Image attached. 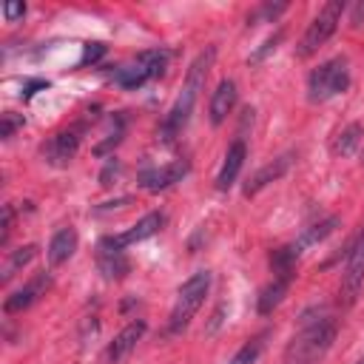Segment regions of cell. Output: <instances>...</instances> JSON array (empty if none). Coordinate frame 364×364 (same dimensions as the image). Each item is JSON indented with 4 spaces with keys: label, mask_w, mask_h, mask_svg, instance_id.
Instances as JSON below:
<instances>
[{
    "label": "cell",
    "mask_w": 364,
    "mask_h": 364,
    "mask_svg": "<svg viewBox=\"0 0 364 364\" xmlns=\"http://www.w3.org/2000/svg\"><path fill=\"white\" fill-rule=\"evenodd\" d=\"M213 60H216V48H213V46H208L205 51H199V54L191 60L188 74H185V82H182V91H179V97L173 100V105L168 108V114H165V119H162V125H159V139H162V142H173V139L182 134V128L188 125L191 111H193V105H196L199 91L205 88V80H208V71H210Z\"/></svg>",
    "instance_id": "6da1fadb"
},
{
    "label": "cell",
    "mask_w": 364,
    "mask_h": 364,
    "mask_svg": "<svg viewBox=\"0 0 364 364\" xmlns=\"http://www.w3.org/2000/svg\"><path fill=\"white\" fill-rule=\"evenodd\" d=\"M338 324L336 318L318 313L316 318H301L299 333L287 341L284 353H282V364H316L336 341Z\"/></svg>",
    "instance_id": "7a4b0ae2"
},
{
    "label": "cell",
    "mask_w": 364,
    "mask_h": 364,
    "mask_svg": "<svg viewBox=\"0 0 364 364\" xmlns=\"http://www.w3.org/2000/svg\"><path fill=\"white\" fill-rule=\"evenodd\" d=\"M208 290H210V270H196L193 276H188L182 282L176 301L171 307V316H168V333H182L191 324L196 310L205 304Z\"/></svg>",
    "instance_id": "3957f363"
},
{
    "label": "cell",
    "mask_w": 364,
    "mask_h": 364,
    "mask_svg": "<svg viewBox=\"0 0 364 364\" xmlns=\"http://www.w3.org/2000/svg\"><path fill=\"white\" fill-rule=\"evenodd\" d=\"M347 85H350V63H347V57H333L310 71L307 97H310V102H327L330 97L347 91Z\"/></svg>",
    "instance_id": "277c9868"
},
{
    "label": "cell",
    "mask_w": 364,
    "mask_h": 364,
    "mask_svg": "<svg viewBox=\"0 0 364 364\" xmlns=\"http://www.w3.org/2000/svg\"><path fill=\"white\" fill-rule=\"evenodd\" d=\"M168 51L165 48H154V51H142L136 54L128 65H119L114 71V82L125 91H134V88H142L145 82L156 80L165 74V65H168Z\"/></svg>",
    "instance_id": "5b68a950"
},
{
    "label": "cell",
    "mask_w": 364,
    "mask_h": 364,
    "mask_svg": "<svg viewBox=\"0 0 364 364\" xmlns=\"http://www.w3.org/2000/svg\"><path fill=\"white\" fill-rule=\"evenodd\" d=\"M341 11H344V3H341V0H330V3L321 6V11L310 20L307 31L301 34V40H299V46H296V57H299V60L313 57V54L336 34L338 20H341Z\"/></svg>",
    "instance_id": "8992f818"
},
{
    "label": "cell",
    "mask_w": 364,
    "mask_h": 364,
    "mask_svg": "<svg viewBox=\"0 0 364 364\" xmlns=\"http://www.w3.org/2000/svg\"><path fill=\"white\" fill-rule=\"evenodd\" d=\"M361 284H364V228L350 242L347 256H344V270H341V299H344V304L355 301Z\"/></svg>",
    "instance_id": "52a82bcc"
},
{
    "label": "cell",
    "mask_w": 364,
    "mask_h": 364,
    "mask_svg": "<svg viewBox=\"0 0 364 364\" xmlns=\"http://www.w3.org/2000/svg\"><path fill=\"white\" fill-rule=\"evenodd\" d=\"M188 171H191V165L185 162V159H173V162H168V165H156V168H145L142 173H139V188H145V191H151V193H156V191H165V188H171V185H176V182H182L185 176H188Z\"/></svg>",
    "instance_id": "ba28073f"
},
{
    "label": "cell",
    "mask_w": 364,
    "mask_h": 364,
    "mask_svg": "<svg viewBox=\"0 0 364 364\" xmlns=\"http://www.w3.org/2000/svg\"><path fill=\"white\" fill-rule=\"evenodd\" d=\"M162 225H165V213H159V210H154V213H145L136 225H131L128 230H122V233H114V236H102V242H108L111 247H128V245H136V242H145V239H151V236H156L159 230H162Z\"/></svg>",
    "instance_id": "9c48e42d"
},
{
    "label": "cell",
    "mask_w": 364,
    "mask_h": 364,
    "mask_svg": "<svg viewBox=\"0 0 364 364\" xmlns=\"http://www.w3.org/2000/svg\"><path fill=\"white\" fill-rule=\"evenodd\" d=\"M290 165H293V151L279 154L276 159L264 162L256 173H250V176H247V182H245L242 193H245V196H256L262 188H267V185H270V182H276V179H282V176L290 171Z\"/></svg>",
    "instance_id": "30bf717a"
},
{
    "label": "cell",
    "mask_w": 364,
    "mask_h": 364,
    "mask_svg": "<svg viewBox=\"0 0 364 364\" xmlns=\"http://www.w3.org/2000/svg\"><path fill=\"white\" fill-rule=\"evenodd\" d=\"M48 287H51V276H48V273L34 276L28 284H23V287H20V290H14L11 296H6V301H3V313L14 316V313L28 310L40 296H46V290H48Z\"/></svg>",
    "instance_id": "8fae6325"
},
{
    "label": "cell",
    "mask_w": 364,
    "mask_h": 364,
    "mask_svg": "<svg viewBox=\"0 0 364 364\" xmlns=\"http://www.w3.org/2000/svg\"><path fill=\"white\" fill-rule=\"evenodd\" d=\"M80 151V134L77 131H60L43 145V156L54 168H65Z\"/></svg>",
    "instance_id": "7c38bea8"
},
{
    "label": "cell",
    "mask_w": 364,
    "mask_h": 364,
    "mask_svg": "<svg viewBox=\"0 0 364 364\" xmlns=\"http://www.w3.org/2000/svg\"><path fill=\"white\" fill-rule=\"evenodd\" d=\"M142 336H145V321H142V318L128 321V324L111 338V344H108V353H105L108 364H119L122 358H128L131 350L136 347V341H139Z\"/></svg>",
    "instance_id": "4fadbf2b"
},
{
    "label": "cell",
    "mask_w": 364,
    "mask_h": 364,
    "mask_svg": "<svg viewBox=\"0 0 364 364\" xmlns=\"http://www.w3.org/2000/svg\"><path fill=\"white\" fill-rule=\"evenodd\" d=\"M97 267H100V273L108 282H117V279H122L131 270V262H128L122 247H111L108 242L100 239L97 242Z\"/></svg>",
    "instance_id": "5bb4252c"
},
{
    "label": "cell",
    "mask_w": 364,
    "mask_h": 364,
    "mask_svg": "<svg viewBox=\"0 0 364 364\" xmlns=\"http://www.w3.org/2000/svg\"><path fill=\"white\" fill-rule=\"evenodd\" d=\"M245 156H247L245 139H233L230 148H228V154H225V159H222L219 176H216V188H219V191H228V188L236 182V176H239V171H242V165H245Z\"/></svg>",
    "instance_id": "9a60e30c"
},
{
    "label": "cell",
    "mask_w": 364,
    "mask_h": 364,
    "mask_svg": "<svg viewBox=\"0 0 364 364\" xmlns=\"http://www.w3.org/2000/svg\"><path fill=\"white\" fill-rule=\"evenodd\" d=\"M236 94L239 91H236V82L233 80H222L216 85V91L210 94V105H208V114H210V122L213 125H222L228 119V114L236 105Z\"/></svg>",
    "instance_id": "2e32d148"
},
{
    "label": "cell",
    "mask_w": 364,
    "mask_h": 364,
    "mask_svg": "<svg viewBox=\"0 0 364 364\" xmlns=\"http://www.w3.org/2000/svg\"><path fill=\"white\" fill-rule=\"evenodd\" d=\"M74 250H77V230H74L71 225H68V228H60V230L51 236L48 247H46L48 264H51V267L65 264V262L74 256Z\"/></svg>",
    "instance_id": "e0dca14e"
},
{
    "label": "cell",
    "mask_w": 364,
    "mask_h": 364,
    "mask_svg": "<svg viewBox=\"0 0 364 364\" xmlns=\"http://www.w3.org/2000/svg\"><path fill=\"white\" fill-rule=\"evenodd\" d=\"M290 282H293V276H273V282H267V284L259 290V299H256L259 316H270V313L284 301V296H287V290H290Z\"/></svg>",
    "instance_id": "ac0fdd59"
},
{
    "label": "cell",
    "mask_w": 364,
    "mask_h": 364,
    "mask_svg": "<svg viewBox=\"0 0 364 364\" xmlns=\"http://www.w3.org/2000/svg\"><path fill=\"white\" fill-rule=\"evenodd\" d=\"M361 136H364V125H361V122H350L347 128H341V131L336 134V139L330 142L333 156H350V154L361 145Z\"/></svg>",
    "instance_id": "d6986e66"
},
{
    "label": "cell",
    "mask_w": 364,
    "mask_h": 364,
    "mask_svg": "<svg viewBox=\"0 0 364 364\" xmlns=\"http://www.w3.org/2000/svg\"><path fill=\"white\" fill-rule=\"evenodd\" d=\"M336 228H338V216H327V219H321V222H316V225L304 228V233H301L293 245H296V250H299V253H304V247H313V245L324 242Z\"/></svg>",
    "instance_id": "ffe728a7"
},
{
    "label": "cell",
    "mask_w": 364,
    "mask_h": 364,
    "mask_svg": "<svg viewBox=\"0 0 364 364\" xmlns=\"http://www.w3.org/2000/svg\"><path fill=\"white\" fill-rule=\"evenodd\" d=\"M34 256H37V245H23V247L11 250V253H9V259H6V264H3V276H0V282L6 284V282H9L20 267H26Z\"/></svg>",
    "instance_id": "44dd1931"
},
{
    "label": "cell",
    "mask_w": 364,
    "mask_h": 364,
    "mask_svg": "<svg viewBox=\"0 0 364 364\" xmlns=\"http://www.w3.org/2000/svg\"><path fill=\"white\" fill-rule=\"evenodd\" d=\"M122 134H125V117H122V114H114L111 131L105 134V139H102L100 145H94V154H97V156H105L108 151H114V148L122 142Z\"/></svg>",
    "instance_id": "7402d4cb"
},
{
    "label": "cell",
    "mask_w": 364,
    "mask_h": 364,
    "mask_svg": "<svg viewBox=\"0 0 364 364\" xmlns=\"http://www.w3.org/2000/svg\"><path fill=\"white\" fill-rule=\"evenodd\" d=\"M262 350H264V333L262 336H253L250 341H245L228 364H256V358L262 355Z\"/></svg>",
    "instance_id": "603a6c76"
},
{
    "label": "cell",
    "mask_w": 364,
    "mask_h": 364,
    "mask_svg": "<svg viewBox=\"0 0 364 364\" xmlns=\"http://www.w3.org/2000/svg\"><path fill=\"white\" fill-rule=\"evenodd\" d=\"M284 9H287V3H262V6H256V9L247 14V26H256V23H273Z\"/></svg>",
    "instance_id": "cb8c5ba5"
},
{
    "label": "cell",
    "mask_w": 364,
    "mask_h": 364,
    "mask_svg": "<svg viewBox=\"0 0 364 364\" xmlns=\"http://www.w3.org/2000/svg\"><path fill=\"white\" fill-rule=\"evenodd\" d=\"M282 37H284V31H282V28H276V31H273V34H270V37H267V40H264V43H262V46H259L256 51H250V57H247V63H250V65H256V63H262V60H264L267 54H273V51L279 48V43H282Z\"/></svg>",
    "instance_id": "d4e9b609"
},
{
    "label": "cell",
    "mask_w": 364,
    "mask_h": 364,
    "mask_svg": "<svg viewBox=\"0 0 364 364\" xmlns=\"http://www.w3.org/2000/svg\"><path fill=\"white\" fill-rule=\"evenodd\" d=\"M23 114H14V111H6L3 117H0V136L3 139H11L14 136V131L17 128H23Z\"/></svg>",
    "instance_id": "484cf974"
},
{
    "label": "cell",
    "mask_w": 364,
    "mask_h": 364,
    "mask_svg": "<svg viewBox=\"0 0 364 364\" xmlns=\"http://www.w3.org/2000/svg\"><path fill=\"white\" fill-rule=\"evenodd\" d=\"M102 54H105V46H102V43H85V46H82V57H80V65L97 63Z\"/></svg>",
    "instance_id": "4316f807"
},
{
    "label": "cell",
    "mask_w": 364,
    "mask_h": 364,
    "mask_svg": "<svg viewBox=\"0 0 364 364\" xmlns=\"http://www.w3.org/2000/svg\"><path fill=\"white\" fill-rule=\"evenodd\" d=\"M11 222H14V205H3V230H0V245L6 247L9 245V236H11Z\"/></svg>",
    "instance_id": "83f0119b"
},
{
    "label": "cell",
    "mask_w": 364,
    "mask_h": 364,
    "mask_svg": "<svg viewBox=\"0 0 364 364\" xmlns=\"http://www.w3.org/2000/svg\"><path fill=\"white\" fill-rule=\"evenodd\" d=\"M117 173H119V162L111 156V159L105 162V168L100 171V185H102V188H111V179H117Z\"/></svg>",
    "instance_id": "f1b7e54d"
},
{
    "label": "cell",
    "mask_w": 364,
    "mask_h": 364,
    "mask_svg": "<svg viewBox=\"0 0 364 364\" xmlns=\"http://www.w3.org/2000/svg\"><path fill=\"white\" fill-rule=\"evenodd\" d=\"M23 14H26V3H3V17H6L9 23L20 20Z\"/></svg>",
    "instance_id": "f546056e"
},
{
    "label": "cell",
    "mask_w": 364,
    "mask_h": 364,
    "mask_svg": "<svg viewBox=\"0 0 364 364\" xmlns=\"http://www.w3.org/2000/svg\"><path fill=\"white\" fill-rule=\"evenodd\" d=\"M40 88H48V82L46 80H34V82H26V91H23V100H31Z\"/></svg>",
    "instance_id": "4dcf8cb0"
},
{
    "label": "cell",
    "mask_w": 364,
    "mask_h": 364,
    "mask_svg": "<svg viewBox=\"0 0 364 364\" xmlns=\"http://www.w3.org/2000/svg\"><path fill=\"white\" fill-rule=\"evenodd\" d=\"M361 17H364V3H355V6H353V26H358Z\"/></svg>",
    "instance_id": "1f68e13d"
},
{
    "label": "cell",
    "mask_w": 364,
    "mask_h": 364,
    "mask_svg": "<svg viewBox=\"0 0 364 364\" xmlns=\"http://www.w3.org/2000/svg\"><path fill=\"white\" fill-rule=\"evenodd\" d=\"M361 364H364V358H361Z\"/></svg>",
    "instance_id": "d6a6232c"
}]
</instances>
